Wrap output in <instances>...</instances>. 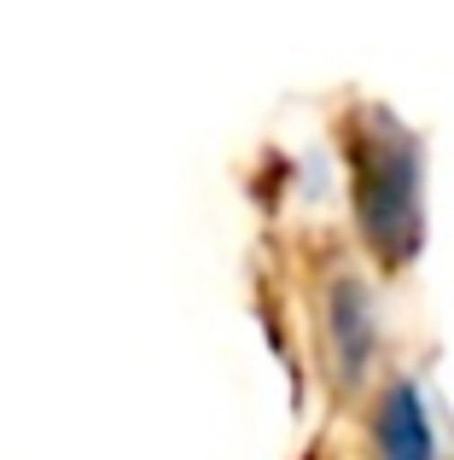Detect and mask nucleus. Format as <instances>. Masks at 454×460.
I'll use <instances>...</instances> for the list:
<instances>
[{
    "label": "nucleus",
    "mask_w": 454,
    "mask_h": 460,
    "mask_svg": "<svg viewBox=\"0 0 454 460\" xmlns=\"http://www.w3.org/2000/svg\"><path fill=\"white\" fill-rule=\"evenodd\" d=\"M385 449H390V460H425V426H420V408H414L408 391L385 414Z\"/></svg>",
    "instance_id": "f257e3e1"
}]
</instances>
